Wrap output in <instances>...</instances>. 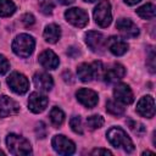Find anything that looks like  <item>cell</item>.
Here are the masks:
<instances>
[{"label":"cell","mask_w":156,"mask_h":156,"mask_svg":"<svg viewBox=\"0 0 156 156\" xmlns=\"http://www.w3.org/2000/svg\"><path fill=\"white\" fill-rule=\"evenodd\" d=\"M107 139H108L110 144L115 147H122L127 152H132L134 150V144H133L132 139L119 127L110 128L107 130Z\"/></svg>","instance_id":"6da1fadb"},{"label":"cell","mask_w":156,"mask_h":156,"mask_svg":"<svg viewBox=\"0 0 156 156\" xmlns=\"http://www.w3.org/2000/svg\"><path fill=\"white\" fill-rule=\"evenodd\" d=\"M35 46V41L29 34H20L15 38L12 43V50L16 55L21 57H28Z\"/></svg>","instance_id":"7a4b0ae2"},{"label":"cell","mask_w":156,"mask_h":156,"mask_svg":"<svg viewBox=\"0 0 156 156\" xmlns=\"http://www.w3.org/2000/svg\"><path fill=\"white\" fill-rule=\"evenodd\" d=\"M6 144L12 155H29L32 152V147L29 141L17 134H9L6 136Z\"/></svg>","instance_id":"3957f363"},{"label":"cell","mask_w":156,"mask_h":156,"mask_svg":"<svg viewBox=\"0 0 156 156\" xmlns=\"http://www.w3.org/2000/svg\"><path fill=\"white\" fill-rule=\"evenodd\" d=\"M94 20L98 26L101 28H106L110 26L112 21V13H111V5L108 0H101L94 9Z\"/></svg>","instance_id":"277c9868"},{"label":"cell","mask_w":156,"mask_h":156,"mask_svg":"<svg viewBox=\"0 0 156 156\" xmlns=\"http://www.w3.org/2000/svg\"><path fill=\"white\" fill-rule=\"evenodd\" d=\"M7 84L12 91H15L16 94H20V95L27 93L29 89V82H28L27 77L20 72H12L7 77Z\"/></svg>","instance_id":"5b68a950"},{"label":"cell","mask_w":156,"mask_h":156,"mask_svg":"<svg viewBox=\"0 0 156 156\" xmlns=\"http://www.w3.org/2000/svg\"><path fill=\"white\" fill-rule=\"evenodd\" d=\"M65 17L66 20L73 24L74 27H78V28H83L88 24L89 22V17H88V13L82 10V9H78V7H72V9H68L66 12H65Z\"/></svg>","instance_id":"8992f818"},{"label":"cell","mask_w":156,"mask_h":156,"mask_svg":"<svg viewBox=\"0 0 156 156\" xmlns=\"http://www.w3.org/2000/svg\"><path fill=\"white\" fill-rule=\"evenodd\" d=\"M51 145L54 150L60 155H72L76 151V145L72 140L67 139L65 135H55L52 138Z\"/></svg>","instance_id":"52a82bcc"},{"label":"cell","mask_w":156,"mask_h":156,"mask_svg":"<svg viewBox=\"0 0 156 156\" xmlns=\"http://www.w3.org/2000/svg\"><path fill=\"white\" fill-rule=\"evenodd\" d=\"M116 28L126 38H135L139 35V28L129 18H119L116 22Z\"/></svg>","instance_id":"ba28073f"},{"label":"cell","mask_w":156,"mask_h":156,"mask_svg":"<svg viewBox=\"0 0 156 156\" xmlns=\"http://www.w3.org/2000/svg\"><path fill=\"white\" fill-rule=\"evenodd\" d=\"M77 100L85 107L88 108H93L94 106H96L99 99H98V94L91 90V89H87V88H80L77 90L76 93Z\"/></svg>","instance_id":"9c48e42d"},{"label":"cell","mask_w":156,"mask_h":156,"mask_svg":"<svg viewBox=\"0 0 156 156\" xmlns=\"http://www.w3.org/2000/svg\"><path fill=\"white\" fill-rule=\"evenodd\" d=\"M48 102H49V99L41 94V93H38V91H34L29 95V99H28V108L34 112V113H39V112H43L46 106H48Z\"/></svg>","instance_id":"30bf717a"},{"label":"cell","mask_w":156,"mask_h":156,"mask_svg":"<svg viewBox=\"0 0 156 156\" xmlns=\"http://www.w3.org/2000/svg\"><path fill=\"white\" fill-rule=\"evenodd\" d=\"M85 43L94 52H102L105 49V38L100 32H88L85 34Z\"/></svg>","instance_id":"8fae6325"},{"label":"cell","mask_w":156,"mask_h":156,"mask_svg":"<svg viewBox=\"0 0 156 156\" xmlns=\"http://www.w3.org/2000/svg\"><path fill=\"white\" fill-rule=\"evenodd\" d=\"M113 95H115V99L121 102V104H124V105H129L133 102L134 100V95H133V91L132 89L129 88V85L124 84V83H121V84H117L113 89Z\"/></svg>","instance_id":"7c38bea8"},{"label":"cell","mask_w":156,"mask_h":156,"mask_svg":"<svg viewBox=\"0 0 156 156\" xmlns=\"http://www.w3.org/2000/svg\"><path fill=\"white\" fill-rule=\"evenodd\" d=\"M136 112L140 116L146 117V118L154 117V115H155V101H154V98L150 96V95L143 96L139 100L138 105H136Z\"/></svg>","instance_id":"4fadbf2b"},{"label":"cell","mask_w":156,"mask_h":156,"mask_svg":"<svg viewBox=\"0 0 156 156\" xmlns=\"http://www.w3.org/2000/svg\"><path fill=\"white\" fill-rule=\"evenodd\" d=\"M20 112V105L6 95L0 96V117H9Z\"/></svg>","instance_id":"5bb4252c"},{"label":"cell","mask_w":156,"mask_h":156,"mask_svg":"<svg viewBox=\"0 0 156 156\" xmlns=\"http://www.w3.org/2000/svg\"><path fill=\"white\" fill-rule=\"evenodd\" d=\"M124 74H126V68L121 63H113L111 67L105 69L102 78L108 83H113V82L122 79Z\"/></svg>","instance_id":"9a60e30c"},{"label":"cell","mask_w":156,"mask_h":156,"mask_svg":"<svg viewBox=\"0 0 156 156\" xmlns=\"http://www.w3.org/2000/svg\"><path fill=\"white\" fill-rule=\"evenodd\" d=\"M106 44L108 46V50L113 55H116V56H121V55L126 54L127 50H128V48H129L128 44H127V41H124L123 39H121L118 37H110L107 39Z\"/></svg>","instance_id":"2e32d148"},{"label":"cell","mask_w":156,"mask_h":156,"mask_svg":"<svg viewBox=\"0 0 156 156\" xmlns=\"http://www.w3.org/2000/svg\"><path fill=\"white\" fill-rule=\"evenodd\" d=\"M39 62L46 69H55L60 63L57 55L51 50H44L39 55Z\"/></svg>","instance_id":"e0dca14e"},{"label":"cell","mask_w":156,"mask_h":156,"mask_svg":"<svg viewBox=\"0 0 156 156\" xmlns=\"http://www.w3.org/2000/svg\"><path fill=\"white\" fill-rule=\"evenodd\" d=\"M33 82H34V85L39 89V90H43V91H49L51 90L52 85H54V80H52V77L45 72H39V73H35L34 77H33Z\"/></svg>","instance_id":"ac0fdd59"},{"label":"cell","mask_w":156,"mask_h":156,"mask_svg":"<svg viewBox=\"0 0 156 156\" xmlns=\"http://www.w3.org/2000/svg\"><path fill=\"white\" fill-rule=\"evenodd\" d=\"M77 74H78V78L85 83L91 82L95 78L94 67H93V65H89V63H80L77 68Z\"/></svg>","instance_id":"d6986e66"},{"label":"cell","mask_w":156,"mask_h":156,"mask_svg":"<svg viewBox=\"0 0 156 156\" xmlns=\"http://www.w3.org/2000/svg\"><path fill=\"white\" fill-rule=\"evenodd\" d=\"M61 37V29L57 24L55 23H51V24H48L44 29V38L48 43L50 44H54L56 43Z\"/></svg>","instance_id":"ffe728a7"},{"label":"cell","mask_w":156,"mask_h":156,"mask_svg":"<svg viewBox=\"0 0 156 156\" xmlns=\"http://www.w3.org/2000/svg\"><path fill=\"white\" fill-rule=\"evenodd\" d=\"M136 15L141 17L143 20H152L155 18V5L151 2H147L143 6H140L136 10Z\"/></svg>","instance_id":"44dd1931"},{"label":"cell","mask_w":156,"mask_h":156,"mask_svg":"<svg viewBox=\"0 0 156 156\" xmlns=\"http://www.w3.org/2000/svg\"><path fill=\"white\" fill-rule=\"evenodd\" d=\"M50 121L54 127H60L65 121V113L58 107H52L50 111Z\"/></svg>","instance_id":"7402d4cb"},{"label":"cell","mask_w":156,"mask_h":156,"mask_svg":"<svg viewBox=\"0 0 156 156\" xmlns=\"http://www.w3.org/2000/svg\"><path fill=\"white\" fill-rule=\"evenodd\" d=\"M16 11V6L11 0H0V17H9Z\"/></svg>","instance_id":"603a6c76"},{"label":"cell","mask_w":156,"mask_h":156,"mask_svg":"<svg viewBox=\"0 0 156 156\" xmlns=\"http://www.w3.org/2000/svg\"><path fill=\"white\" fill-rule=\"evenodd\" d=\"M106 111L113 116H121L124 113V107L113 100H108L106 102Z\"/></svg>","instance_id":"cb8c5ba5"},{"label":"cell","mask_w":156,"mask_h":156,"mask_svg":"<svg viewBox=\"0 0 156 156\" xmlns=\"http://www.w3.org/2000/svg\"><path fill=\"white\" fill-rule=\"evenodd\" d=\"M104 118L99 115H93V116H89L87 118V126L90 128V129H98L100 127H102L104 124Z\"/></svg>","instance_id":"d4e9b609"},{"label":"cell","mask_w":156,"mask_h":156,"mask_svg":"<svg viewBox=\"0 0 156 156\" xmlns=\"http://www.w3.org/2000/svg\"><path fill=\"white\" fill-rule=\"evenodd\" d=\"M69 126L72 128V130L77 134H83V128H82V121L79 116H73L69 119Z\"/></svg>","instance_id":"484cf974"},{"label":"cell","mask_w":156,"mask_h":156,"mask_svg":"<svg viewBox=\"0 0 156 156\" xmlns=\"http://www.w3.org/2000/svg\"><path fill=\"white\" fill-rule=\"evenodd\" d=\"M127 123H128V127H129L135 134L140 135V134L145 133V126H144L143 123L136 122V121H132V119H128Z\"/></svg>","instance_id":"4316f807"},{"label":"cell","mask_w":156,"mask_h":156,"mask_svg":"<svg viewBox=\"0 0 156 156\" xmlns=\"http://www.w3.org/2000/svg\"><path fill=\"white\" fill-rule=\"evenodd\" d=\"M39 9L44 15H50L54 10L52 0H39Z\"/></svg>","instance_id":"83f0119b"},{"label":"cell","mask_w":156,"mask_h":156,"mask_svg":"<svg viewBox=\"0 0 156 156\" xmlns=\"http://www.w3.org/2000/svg\"><path fill=\"white\" fill-rule=\"evenodd\" d=\"M35 133L38 135V138H45L46 136V133H48V129L45 127V123L44 122H39L35 127Z\"/></svg>","instance_id":"f1b7e54d"},{"label":"cell","mask_w":156,"mask_h":156,"mask_svg":"<svg viewBox=\"0 0 156 156\" xmlns=\"http://www.w3.org/2000/svg\"><path fill=\"white\" fill-rule=\"evenodd\" d=\"M10 68V63L5 56L0 55V74H5Z\"/></svg>","instance_id":"f546056e"},{"label":"cell","mask_w":156,"mask_h":156,"mask_svg":"<svg viewBox=\"0 0 156 156\" xmlns=\"http://www.w3.org/2000/svg\"><path fill=\"white\" fill-rule=\"evenodd\" d=\"M147 66H149V69L151 73L155 72V52H154V49L150 50V54L147 56Z\"/></svg>","instance_id":"4dcf8cb0"},{"label":"cell","mask_w":156,"mask_h":156,"mask_svg":"<svg viewBox=\"0 0 156 156\" xmlns=\"http://www.w3.org/2000/svg\"><path fill=\"white\" fill-rule=\"evenodd\" d=\"M22 22H23V24L26 27H29L35 22V20H34V16L32 13H24L22 16Z\"/></svg>","instance_id":"1f68e13d"},{"label":"cell","mask_w":156,"mask_h":156,"mask_svg":"<svg viewBox=\"0 0 156 156\" xmlns=\"http://www.w3.org/2000/svg\"><path fill=\"white\" fill-rule=\"evenodd\" d=\"M91 155H112V152L107 149H95L91 151Z\"/></svg>","instance_id":"d6a6232c"},{"label":"cell","mask_w":156,"mask_h":156,"mask_svg":"<svg viewBox=\"0 0 156 156\" xmlns=\"http://www.w3.org/2000/svg\"><path fill=\"white\" fill-rule=\"evenodd\" d=\"M63 77H66V78H65V80H66V82H68V80H72V79H71V78H72V74H71V72H65V73H63Z\"/></svg>","instance_id":"836d02e7"},{"label":"cell","mask_w":156,"mask_h":156,"mask_svg":"<svg viewBox=\"0 0 156 156\" xmlns=\"http://www.w3.org/2000/svg\"><path fill=\"white\" fill-rule=\"evenodd\" d=\"M60 4H62V5H69V4H72L74 0H57Z\"/></svg>","instance_id":"e575fe53"},{"label":"cell","mask_w":156,"mask_h":156,"mask_svg":"<svg viewBox=\"0 0 156 156\" xmlns=\"http://www.w3.org/2000/svg\"><path fill=\"white\" fill-rule=\"evenodd\" d=\"M139 1H141V0H124V2L128 4V5H135V4H138Z\"/></svg>","instance_id":"d590c367"},{"label":"cell","mask_w":156,"mask_h":156,"mask_svg":"<svg viewBox=\"0 0 156 156\" xmlns=\"http://www.w3.org/2000/svg\"><path fill=\"white\" fill-rule=\"evenodd\" d=\"M84 1H87V2H94V1H98V0H84Z\"/></svg>","instance_id":"8d00e7d4"},{"label":"cell","mask_w":156,"mask_h":156,"mask_svg":"<svg viewBox=\"0 0 156 156\" xmlns=\"http://www.w3.org/2000/svg\"><path fill=\"white\" fill-rule=\"evenodd\" d=\"M0 155H4V151H1V150H0Z\"/></svg>","instance_id":"74e56055"}]
</instances>
